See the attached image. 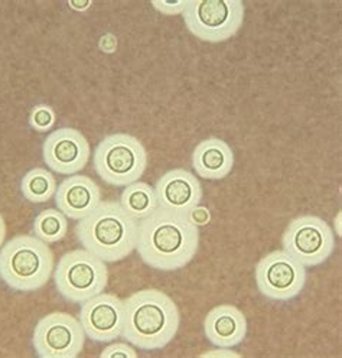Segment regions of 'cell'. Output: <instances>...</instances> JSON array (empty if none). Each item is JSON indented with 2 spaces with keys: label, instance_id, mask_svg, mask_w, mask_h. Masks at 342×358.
Segmentation results:
<instances>
[{
  "label": "cell",
  "instance_id": "obj_13",
  "mask_svg": "<svg viewBox=\"0 0 342 358\" xmlns=\"http://www.w3.org/2000/svg\"><path fill=\"white\" fill-rule=\"evenodd\" d=\"M159 208L190 214L202 199V188L194 173L187 169H172L157 179L155 187Z\"/></svg>",
  "mask_w": 342,
  "mask_h": 358
},
{
  "label": "cell",
  "instance_id": "obj_14",
  "mask_svg": "<svg viewBox=\"0 0 342 358\" xmlns=\"http://www.w3.org/2000/svg\"><path fill=\"white\" fill-rule=\"evenodd\" d=\"M101 203L100 187L85 175H70L58 185L55 204L70 220H83Z\"/></svg>",
  "mask_w": 342,
  "mask_h": 358
},
{
  "label": "cell",
  "instance_id": "obj_3",
  "mask_svg": "<svg viewBox=\"0 0 342 358\" xmlns=\"http://www.w3.org/2000/svg\"><path fill=\"white\" fill-rule=\"evenodd\" d=\"M76 236L85 250L106 263H116L136 249L139 222L120 203L101 201L93 213L77 222Z\"/></svg>",
  "mask_w": 342,
  "mask_h": 358
},
{
  "label": "cell",
  "instance_id": "obj_20",
  "mask_svg": "<svg viewBox=\"0 0 342 358\" xmlns=\"http://www.w3.org/2000/svg\"><path fill=\"white\" fill-rule=\"evenodd\" d=\"M55 122H57L55 111L47 104L36 106L29 116L31 127L39 133L51 130L55 126Z\"/></svg>",
  "mask_w": 342,
  "mask_h": 358
},
{
  "label": "cell",
  "instance_id": "obj_15",
  "mask_svg": "<svg viewBox=\"0 0 342 358\" xmlns=\"http://www.w3.org/2000/svg\"><path fill=\"white\" fill-rule=\"evenodd\" d=\"M204 332L213 345L233 348L241 344L247 335L245 315L233 305L215 306L204 320Z\"/></svg>",
  "mask_w": 342,
  "mask_h": 358
},
{
  "label": "cell",
  "instance_id": "obj_8",
  "mask_svg": "<svg viewBox=\"0 0 342 358\" xmlns=\"http://www.w3.org/2000/svg\"><path fill=\"white\" fill-rule=\"evenodd\" d=\"M283 250L305 267L325 263L335 249L329 224L316 215H301L289 222L282 238Z\"/></svg>",
  "mask_w": 342,
  "mask_h": 358
},
{
  "label": "cell",
  "instance_id": "obj_5",
  "mask_svg": "<svg viewBox=\"0 0 342 358\" xmlns=\"http://www.w3.org/2000/svg\"><path fill=\"white\" fill-rule=\"evenodd\" d=\"M93 164L101 181L113 187H127L139 181L145 173L148 153L138 138L114 133L97 145Z\"/></svg>",
  "mask_w": 342,
  "mask_h": 358
},
{
  "label": "cell",
  "instance_id": "obj_4",
  "mask_svg": "<svg viewBox=\"0 0 342 358\" xmlns=\"http://www.w3.org/2000/svg\"><path fill=\"white\" fill-rule=\"evenodd\" d=\"M54 272V255L35 236H16L0 248V279L17 292H35Z\"/></svg>",
  "mask_w": 342,
  "mask_h": 358
},
{
  "label": "cell",
  "instance_id": "obj_22",
  "mask_svg": "<svg viewBox=\"0 0 342 358\" xmlns=\"http://www.w3.org/2000/svg\"><path fill=\"white\" fill-rule=\"evenodd\" d=\"M187 2L188 0H180V2L168 3V2H162V0H153L152 5L157 12L173 16V15H182V12H184V9L187 6Z\"/></svg>",
  "mask_w": 342,
  "mask_h": 358
},
{
  "label": "cell",
  "instance_id": "obj_6",
  "mask_svg": "<svg viewBox=\"0 0 342 358\" xmlns=\"http://www.w3.org/2000/svg\"><path fill=\"white\" fill-rule=\"evenodd\" d=\"M54 283L65 301L84 303L104 292L108 285V268L106 262L88 250H73L59 259L54 272Z\"/></svg>",
  "mask_w": 342,
  "mask_h": 358
},
{
  "label": "cell",
  "instance_id": "obj_7",
  "mask_svg": "<svg viewBox=\"0 0 342 358\" xmlns=\"http://www.w3.org/2000/svg\"><path fill=\"white\" fill-rule=\"evenodd\" d=\"M182 17L190 32L205 42L233 38L244 22L241 0H188Z\"/></svg>",
  "mask_w": 342,
  "mask_h": 358
},
{
  "label": "cell",
  "instance_id": "obj_1",
  "mask_svg": "<svg viewBox=\"0 0 342 358\" xmlns=\"http://www.w3.org/2000/svg\"><path fill=\"white\" fill-rule=\"evenodd\" d=\"M198 248L199 231L190 214L157 208L139 222L136 250L156 271H179L195 257Z\"/></svg>",
  "mask_w": 342,
  "mask_h": 358
},
{
  "label": "cell",
  "instance_id": "obj_24",
  "mask_svg": "<svg viewBox=\"0 0 342 358\" xmlns=\"http://www.w3.org/2000/svg\"><path fill=\"white\" fill-rule=\"evenodd\" d=\"M5 238H6V224H5L3 217L0 215V248H2V245H3Z\"/></svg>",
  "mask_w": 342,
  "mask_h": 358
},
{
  "label": "cell",
  "instance_id": "obj_10",
  "mask_svg": "<svg viewBox=\"0 0 342 358\" xmlns=\"http://www.w3.org/2000/svg\"><path fill=\"white\" fill-rule=\"evenodd\" d=\"M256 285L270 301L287 302L298 296L306 283L305 266L285 250L266 255L256 266Z\"/></svg>",
  "mask_w": 342,
  "mask_h": 358
},
{
  "label": "cell",
  "instance_id": "obj_12",
  "mask_svg": "<svg viewBox=\"0 0 342 358\" xmlns=\"http://www.w3.org/2000/svg\"><path fill=\"white\" fill-rule=\"evenodd\" d=\"M90 143L84 134L73 127H61L48 134L42 145L47 166L59 175H76L90 161Z\"/></svg>",
  "mask_w": 342,
  "mask_h": 358
},
{
  "label": "cell",
  "instance_id": "obj_2",
  "mask_svg": "<svg viewBox=\"0 0 342 358\" xmlns=\"http://www.w3.org/2000/svg\"><path fill=\"white\" fill-rule=\"evenodd\" d=\"M180 315L173 299L157 289H143L124 301L122 337L143 351L165 348L179 329Z\"/></svg>",
  "mask_w": 342,
  "mask_h": 358
},
{
  "label": "cell",
  "instance_id": "obj_25",
  "mask_svg": "<svg viewBox=\"0 0 342 358\" xmlns=\"http://www.w3.org/2000/svg\"><path fill=\"white\" fill-rule=\"evenodd\" d=\"M90 5H91L90 2H85V3H74V2H70V6L74 8V9H77V10H84V9H87Z\"/></svg>",
  "mask_w": 342,
  "mask_h": 358
},
{
  "label": "cell",
  "instance_id": "obj_23",
  "mask_svg": "<svg viewBox=\"0 0 342 358\" xmlns=\"http://www.w3.org/2000/svg\"><path fill=\"white\" fill-rule=\"evenodd\" d=\"M190 218L192 220L194 224H197L198 226V224H205L210 221V213L207 211V208L197 207L194 211L190 213Z\"/></svg>",
  "mask_w": 342,
  "mask_h": 358
},
{
  "label": "cell",
  "instance_id": "obj_21",
  "mask_svg": "<svg viewBox=\"0 0 342 358\" xmlns=\"http://www.w3.org/2000/svg\"><path fill=\"white\" fill-rule=\"evenodd\" d=\"M101 358H116V357H124V358H138V351H136L133 347L123 344V343H116L106 347L101 354Z\"/></svg>",
  "mask_w": 342,
  "mask_h": 358
},
{
  "label": "cell",
  "instance_id": "obj_9",
  "mask_svg": "<svg viewBox=\"0 0 342 358\" xmlns=\"http://www.w3.org/2000/svg\"><path fill=\"white\" fill-rule=\"evenodd\" d=\"M85 338L80 320L65 312H51L36 324L32 345L39 358H77Z\"/></svg>",
  "mask_w": 342,
  "mask_h": 358
},
{
  "label": "cell",
  "instance_id": "obj_16",
  "mask_svg": "<svg viewBox=\"0 0 342 358\" xmlns=\"http://www.w3.org/2000/svg\"><path fill=\"white\" fill-rule=\"evenodd\" d=\"M192 168L198 176L217 181L231 173L234 153L227 142L218 138H208L194 149Z\"/></svg>",
  "mask_w": 342,
  "mask_h": 358
},
{
  "label": "cell",
  "instance_id": "obj_18",
  "mask_svg": "<svg viewBox=\"0 0 342 358\" xmlns=\"http://www.w3.org/2000/svg\"><path fill=\"white\" fill-rule=\"evenodd\" d=\"M57 188L55 176L43 168H35L27 172L20 184L22 194L34 204L47 203L55 196Z\"/></svg>",
  "mask_w": 342,
  "mask_h": 358
},
{
  "label": "cell",
  "instance_id": "obj_17",
  "mask_svg": "<svg viewBox=\"0 0 342 358\" xmlns=\"http://www.w3.org/2000/svg\"><path fill=\"white\" fill-rule=\"evenodd\" d=\"M120 206L134 220H142L159 208L155 188L142 181L124 187L120 196Z\"/></svg>",
  "mask_w": 342,
  "mask_h": 358
},
{
  "label": "cell",
  "instance_id": "obj_19",
  "mask_svg": "<svg viewBox=\"0 0 342 358\" xmlns=\"http://www.w3.org/2000/svg\"><path fill=\"white\" fill-rule=\"evenodd\" d=\"M68 231V218L55 208L39 213L34 221L35 237L47 244L61 241Z\"/></svg>",
  "mask_w": 342,
  "mask_h": 358
},
{
  "label": "cell",
  "instance_id": "obj_11",
  "mask_svg": "<svg viewBox=\"0 0 342 358\" xmlns=\"http://www.w3.org/2000/svg\"><path fill=\"white\" fill-rule=\"evenodd\" d=\"M80 322L85 337L94 343H111L122 337L124 301L113 294H99L81 303Z\"/></svg>",
  "mask_w": 342,
  "mask_h": 358
}]
</instances>
